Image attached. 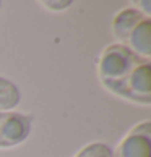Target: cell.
<instances>
[{"label":"cell","mask_w":151,"mask_h":157,"mask_svg":"<svg viewBox=\"0 0 151 157\" xmlns=\"http://www.w3.org/2000/svg\"><path fill=\"white\" fill-rule=\"evenodd\" d=\"M47 10L52 11H62V10H67L68 7L72 5L70 0H63V2H52V0H47V2H41Z\"/></svg>","instance_id":"cell-8"},{"label":"cell","mask_w":151,"mask_h":157,"mask_svg":"<svg viewBox=\"0 0 151 157\" xmlns=\"http://www.w3.org/2000/svg\"><path fill=\"white\" fill-rule=\"evenodd\" d=\"M135 5L138 7L137 8L138 11H141L143 15H146V16L151 18V2H137Z\"/></svg>","instance_id":"cell-9"},{"label":"cell","mask_w":151,"mask_h":157,"mask_svg":"<svg viewBox=\"0 0 151 157\" xmlns=\"http://www.w3.org/2000/svg\"><path fill=\"white\" fill-rule=\"evenodd\" d=\"M112 157H151V121L132 126L112 151Z\"/></svg>","instance_id":"cell-4"},{"label":"cell","mask_w":151,"mask_h":157,"mask_svg":"<svg viewBox=\"0 0 151 157\" xmlns=\"http://www.w3.org/2000/svg\"><path fill=\"white\" fill-rule=\"evenodd\" d=\"M33 117L21 112H0V147L25 143L31 133Z\"/></svg>","instance_id":"cell-5"},{"label":"cell","mask_w":151,"mask_h":157,"mask_svg":"<svg viewBox=\"0 0 151 157\" xmlns=\"http://www.w3.org/2000/svg\"><path fill=\"white\" fill-rule=\"evenodd\" d=\"M21 101V92L13 81L0 76V112H10Z\"/></svg>","instance_id":"cell-6"},{"label":"cell","mask_w":151,"mask_h":157,"mask_svg":"<svg viewBox=\"0 0 151 157\" xmlns=\"http://www.w3.org/2000/svg\"><path fill=\"white\" fill-rule=\"evenodd\" d=\"M73 157H112V149L106 143H89Z\"/></svg>","instance_id":"cell-7"},{"label":"cell","mask_w":151,"mask_h":157,"mask_svg":"<svg viewBox=\"0 0 151 157\" xmlns=\"http://www.w3.org/2000/svg\"><path fill=\"white\" fill-rule=\"evenodd\" d=\"M112 94L119 96L122 99L132 101L141 105H149L151 104V60H143L133 71L122 79L120 83L112 86Z\"/></svg>","instance_id":"cell-3"},{"label":"cell","mask_w":151,"mask_h":157,"mask_svg":"<svg viewBox=\"0 0 151 157\" xmlns=\"http://www.w3.org/2000/svg\"><path fill=\"white\" fill-rule=\"evenodd\" d=\"M0 10H2V2H0Z\"/></svg>","instance_id":"cell-10"},{"label":"cell","mask_w":151,"mask_h":157,"mask_svg":"<svg viewBox=\"0 0 151 157\" xmlns=\"http://www.w3.org/2000/svg\"><path fill=\"white\" fill-rule=\"evenodd\" d=\"M143 60V57L127 49L122 44H109L97 59V76L107 91L125 79Z\"/></svg>","instance_id":"cell-2"},{"label":"cell","mask_w":151,"mask_h":157,"mask_svg":"<svg viewBox=\"0 0 151 157\" xmlns=\"http://www.w3.org/2000/svg\"><path fill=\"white\" fill-rule=\"evenodd\" d=\"M112 33L117 44L125 45L143 59L151 57V18L137 8H122L112 18Z\"/></svg>","instance_id":"cell-1"}]
</instances>
